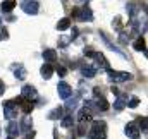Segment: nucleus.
Listing matches in <instances>:
<instances>
[{"label": "nucleus", "mask_w": 148, "mask_h": 139, "mask_svg": "<svg viewBox=\"0 0 148 139\" xmlns=\"http://www.w3.org/2000/svg\"><path fill=\"white\" fill-rule=\"evenodd\" d=\"M71 14H73V17H77V14H79V9H77V7H74Z\"/></svg>", "instance_id": "nucleus-34"}, {"label": "nucleus", "mask_w": 148, "mask_h": 139, "mask_svg": "<svg viewBox=\"0 0 148 139\" xmlns=\"http://www.w3.org/2000/svg\"><path fill=\"white\" fill-rule=\"evenodd\" d=\"M91 119H93V112H91V108L84 106L83 110H79V113H77V120H79V124H88V122H91Z\"/></svg>", "instance_id": "nucleus-8"}, {"label": "nucleus", "mask_w": 148, "mask_h": 139, "mask_svg": "<svg viewBox=\"0 0 148 139\" xmlns=\"http://www.w3.org/2000/svg\"><path fill=\"white\" fill-rule=\"evenodd\" d=\"M107 138V124L103 120H97L91 125L90 131V139H105Z\"/></svg>", "instance_id": "nucleus-1"}, {"label": "nucleus", "mask_w": 148, "mask_h": 139, "mask_svg": "<svg viewBox=\"0 0 148 139\" xmlns=\"http://www.w3.org/2000/svg\"><path fill=\"white\" fill-rule=\"evenodd\" d=\"M31 125H33V120H31V117L29 115H26L24 119H23V122H21V131H24V132H28L29 129H31Z\"/></svg>", "instance_id": "nucleus-18"}, {"label": "nucleus", "mask_w": 148, "mask_h": 139, "mask_svg": "<svg viewBox=\"0 0 148 139\" xmlns=\"http://www.w3.org/2000/svg\"><path fill=\"white\" fill-rule=\"evenodd\" d=\"M40 70H41V77H43V79H50L52 74H53V67H52L50 64H43V67Z\"/></svg>", "instance_id": "nucleus-16"}, {"label": "nucleus", "mask_w": 148, "mask_h": 139, "mask_svg": "<svg viewBox=\"0 0 148 139\" xmlns=\"http://www.w3.org/2000/svg\"><path fill=\"white\" fill-rule=\"evenodd\" d=\"M3 91H5V86H3V82H2V81H0V96H2V95H3Z\"/></svg>", "instance_id": "nucleus-35"}, {"label": "nucleus", "mask_w": 148, "mask_h": 139, "mask_svg": "<svg viewBox=\"0 0 148 139\" xmlns=\"http://www.w3.org/2000/svg\"><path fill=\"white\" fill-rule=\"evenodd\" d=\"M0 7H2V10H3V12H10V10L16 7V2H14V0H5V2H2V5H0Z\"/></svg>", "instance_id": "nucleus-22"}, {"label": "nucleus", "mask_w": 148, "mask_h": 139, "mask_svg": "<svg viewBox=\"0 0 148 139\" xmlns=\"http://www.w3.org/2000/svg\"><path fill=\"white\" fill-rule=\"evenodd\" d=\"M76 105H77V96H69V98H66V108L67 110H74L76 108Z\"/></svg>", "instance_id": "nucleus-24"}, {"label": "nucleus", "mask_w": 148, "mask_h": 139, "mask_svg": "<svg viewBox=\"0 0 148 139\" xmlns=\"http://www.w3.org/2000/svg\"><path fill=\"white\" fill-rule=\"evenodd\" d=\"M0 28H2V17H0Z\"/></svg>", "instance_id": "nucleus-36"}, {"label": "nucleus", "mask_w": 148, "mask_h": 139, "mask_svg": "<svg viewBox=\"0 0 148 139\" xmlns=\"http://www.w3.org/2000/svg\"><path fill=\"white\" fill-rule=\"evenodd\" d=\"M16 105H19V106H21V110H23L26 115H28L29 112H33V102H28V100H24L23 96L16 100Z\"/></svg>", "instance_id": "nucleus-11"}, {"label": "nucleus", "mask_w": 148, "mask_h": 139, "mask_svg": "<svg viewBox=\"0 0 148 139\" xmlns=\"http://www.w3.org/2000/svg\"><path fill=\"white\" fill-rule=\"evenodd\" d=\"M126 105H127V96H126V95H121V96L115 100V103H114V108H115V110H122Z\"/></svg>", "instance_id": "nucleus-17"}, {"label": "nucleus", "mask_w": 148, "mask_h": 139, "mask_svg": "<svg viewBox=\"0 0 148 139\" xmlns=\"http://www.w3.org/2000/svg\"><path fill=\"white\" fill-rule=\"evenodd\" d=\"M19 132H21V129H19V125H17L16 122H10V124L7 125V134H9V138H17Z\"/></svg>", "instance_id": "nucleus-12"}, {"label": "nucleus", "mask_w": 148, "mask_h": 139, "mask_svg": "<svg viewBox=\"0 0 148 139\" xmlns=\"http://www.w3.org/2000/svg\"><path fill=\"white\" fill-rule=\"evenodd\" d=\"M77 134H79V136H84V134H86V131H84V124H79V129H77Z\"/></svg>", "instance_id": "nucleus-32"}, {"label": "nucleus", "mask_w": 148, "mask_h": 139, "mask_svg": "<svg viewBox=\"0 0 148 139\" xmlns=\"http://www.w3.org/2000/svg\"><path fill=\"white\" fill-rule=\"evenodd\" d=\"M69 41H71L69 36H60V38H59V46H60V48H66V46L69 45Z\"/></svg>", "instance_id": "nucleus-27"}, {"label": "nucleus", "mask_w": 148, "mask_h": 139, "mask_svg": "<svg viewBox=\"0 0 148 139\" xmlns=\"http://www.w3.org/2000/svg\"><path fill=\"white\" fill-rule=\"evenodd\" d=\"M129 106H131V108H134V106H138V105H140V100H138V98H131V100H129Z\"/></svg>", "instance_id": "nucleus-30"}, {"label": "nucleus", "mask_w": 148, "mask_h": 139, "mask_svg": "<svg viewBox=\"0 0 148 139\" xmlns=\"http://www.w3.org/2000/svg\"><path fill=\"white\" fill-rule=\"evenodd\" d=\"M93 59L97 60V65H98L100 69H103V70H110V64H109V60L105 59V55H103V53H98V52H97V55H95Z\"/></svg>", "instance_id": "nucleus-10"}, {"label": "nucleus", "mask_w": 148, "mask_h": 139, "mask_svg": "<svg viewBox=\"0 0 148 139\" xmlns=\"http://www.w3.org/2000/svg\"><path fill=\"white\" fill-rule=\"evenodd\" d=\"M97 108H100L102 112H107L109 110V103H107V100L100 95V96H97Z\"/></svg>", "instance_id": "nucleus-21"}, {"label": "nucleus", "mask_w": 148, "mask_h": 139, "mask_svg": "<svg viewBox=\"0 0 148 139\" xmlns=\"http://www.w3.org/2000/svg\"><path fill=\"white\" fill-rule=\"evenodd\" d=\"M79 2H84V0H79Z\"/></svg>", "instance_id": "nucleus-37"}, {"label": "nucleus", "mask_w": 148, "mask_h": 139, "mask_svg": "<svg viewBox=\"0 0 148 139\" xmlns=\"http://www.w3.org/2000/svg\"><path fill=\"white\" fill-rule=\"evenodd\" d=\"M57 93H59V96H60L62 100H66V98H69V96H71L73 89H71V86H69L67 82L60 81V82L57 84Z\"/></svg>", "instance_id": "nucleus-7"}, {"label": "nucleus", "mask_w": 148, "mask_h": 139, "mask_svg": "<svg viewBox=\"0 0 148 139\" xmlns=\"http://www.w3.org/2000/svg\"><path fill=\"white\" fill-rule=\"evenodd\" d=\"M77 19H79V21H84V22H86V21H88V22L93 21V12H91V9H90L88 5H84L83 9H79Z\"/></svg>", "instance_id": "nucleus-9"}, {"label": "nucleus", "mask_w": 148, "mask_h": 139, "mask_svg": "<svg viewBox=\"0 0 148 139\" xmlns=\"http://www.w3.org/2000/svg\"><path fill=\"white\" fill-rule=\"evenodd\" d=\"M109 77L114 82H124V81H129L133 76L129 72H115V70H109Z\"/></svg>", "instance_id": "nucleus-5"}, {"label": "nucleus", "mask_w": 148, "mask_h": 139, "mask_svg": "<svg viewBox=\"0 0 148 139\" xmlns=\"http://www.w3.org/2000/svg\"><path fill=\"white\" fill-rule=\"evenodd\" d=\"M138 127H141V131L147 132V117H141V119H140V125H138Z\"/></svg>", "instance_id": "nucleus-28"}, {"label": "nucleus", "mask_w": 148, "mask_h": 139, "mask_svg": "<svg viewBox=\"0 0 148 139\" xmlns=\"http://www.w3.org/2000/svg\"><path fill=\"white\" fill-rule=\"evenodd\" d=\"M76 36H77V28H73V33H71V36H69V38H71V40H74Z\"/></svg>", "instance_id": "nucleus-33"}, {"label": "nucleus", "mask_w": 148, "mask_h": 139, "mask_svg": "<svg viewBox=\"0 0 148 139\" xmlns=\"http://www.w3.org/2000/svg\"><path fill=\"white\" fill-rule=\"evenodd\" d=\"M69 28H71V19L69 17H64V19H60L57 22V29L59 31H64V29H69Z\"/></svg>", "instance_id": "nucleus-19"}, {"label": "nucleus", "mask_w": 148, "mask_h": 139, "mask_svg": "<svg viewBox=\"0 0 148 139\" xmlns=\"http://www.w3.org/2000/svg\"><path fill=\"white\" fill-rule=\"evenodd\" d=\"M21 96H23L24 100H28V102H36V100H38L36 88H33V86H23Z\"/></svg>", "instance_id": "nucleus-4"}, {"label": "nucleus", "mask_w": 148, "mask_h": 139, "mask_svg": "<svg viewBox=\"0 0 148 139\" xmlns=\"http://www.w3.org/2000/svg\"><path fill=\"white\" fill-rule=\"evenodd\" d=\"M14 76H16L19 81H23V79L26 77V69H24L23 65H14Z\"/></svg>", "instance_id": "nucleus-20"}, {"label": "nucleus", "mask_w": 148, "mask_h": 139, "mask_svg": "<svg viewBox=\"0 0 148 139\" xmlns=\"http://www.w3.org/2000/svg\"><path fill=\"white\" fill-rule=\"evenodd\" d=\"M124 132H126V136H127V138H131V139H138V138H140V127H138L134 122L126 124Z\"/></svg>", "instance_id": "nucleus-6"}, {"label": "nucleus", "mask_w": 148, "mask_h": 139, "mask_svg": "<svg viewBox=\"0 0 148 139\" xmlns=\"http://www.w3.org/2000/svg\"><path fill=\"white\" fill-rule=\"evenodd\" d=\"M7 38H9L7 29H2V28H0V40H7Z\"/></svg>", "instance_id": "nucleus-31"}, {"label": "nucleus", "mask_w": 148, "mask_h": 139, "mask_svg": "<svg viewBox=\"0 0 148 139\" xmlns=\"http://www.w3.org/2000/svg\"><path fill=\"white\" fill-rule=\"evenodd\" d=\"M81 74L84 76V77H95L97 76V67H93V65H84L83 69H81Z\"/></svg>", "instance_id": "nucleus-13"}, {"label": "nucleus", "mask_w": 148, "mask_h": 139, "mask_svg": "<svg viewBox=\"0 0 148 139\" xmlns=\"http://www.w3.org/2000/svg\"><path fill=\"white\" fill-rule=\"evenodd\" d=\"M21 7L29 16H35V14H38V10H40V3H38L36 0H21Z\"/></svg>", "instance_id": "nucleus-2"}, {"label": "nucleus", "mask_w": 148, "mask_h": 139, "mask_svg": "<svg viewBox=\"0 0 148 139\" xmlns=\"http://www.w3.org/2000/svg\"><path fill=\"white\" fill-rule=\"evenodd\" d=\"M127 12H129V17H131V19H134V17H136V14H138V7H136V5H133V3H129V5H127Z\"/></svg>", "instance_id": "nucleus-26"}, {"label": "nucleus", "mask_w": 148, "mask_h": 139, "mask_svg": "<svg viewBox=\"0 0 148 139\" xmlns=\"http://www.w3.org/2000/svg\"><path fill=\"white\" fill-rule=\"evenodd\" d=\"M133 48L136 52H145V38H138L134 43H133Z\"/></svg>", "instance_id": "nucleus-23"}, {"label": "nucleus", "mask_w": 148, "mask_h": 139, "mask_svg": "<svg viewBox=\"0 0 148 139\" xmlns=\"http://www.w3.org/2000/svg\"><path fill=\"white\" fill-rule=\"evenodd\" d=\"M16 115H17V105H16V102H5L3 103V117L12 120Z\"/></svg>", "instance_id": "nucleus-3"}, {"label": "nucleus", "mask_w": 148, "mask_h": 139, "mask_svg": "<svg viewBox=\"0 0 148 139\" xmlns=\"http://www.w3.org/2000/svg\"><path fill=\"white\" fill-rule=\"evenodd\" d=\"M9 139H14V138H9Z\"/></svg>", "instance_id": "nucleus-38"}, {"label": "nucleus", "mask_w": 148, "mask_h": 139, "mask_svg": "<svg viewBox=\"0 0 148 139\" xmlns=\"http://www.w3.org/2000/svg\"><path fill=\"white\" fill-rule=\"evenodd\" d=\"M57 59V52L55 50H52V48H48V50H45L43 52V60L48 64V62H53Z\"/></svg>", "instance_id": "nucleus-14"}, {"label": "nucleus", "mask_w": 148, "mask_h": 139, "mask_svg": "<svg viewBox=\"0 0 148 139\" xmlns=\"http://www.w3.org/2000/svg\"><path fill=\"white\" fill-rule=\"evenodd\" d=\"M62 117H64V108H62V106H57V108H53V110L48 113V119H50V120L62 119Z\"/></svg>", "instance_id": "nucleus-15"}, {"label": "nucleus", "mask_w": 148, "mask_h": 139, "mask_svg": "<svg viewBox=\"0 0 148 139\" xmlns=\"http://www.w3.org/2000/svg\"><path fill=\"white\" fill-rule=\"evenodd\" d=\"M55 70H57V74H59L60 77H64V76L67 74V69H66V67H62V65H59V67H57Z\"/></svg>", "instance_id": "nucleus-29"}, {"label": "nucleus", "mask_w": 148, "mask_h": 139, "mask_svg": "<svg viewBox=\"0 0 148 139\" xmlns=\"http://www.w3.org/2000/svg\"><path fill=\"white\" fill-rule=\"evenodd\" d=\"M73 124H74L73 115H66V117H62V122H60V125H62V127H66V129H67V127H71Z\"/></svg>", "instance_id": "nucleus-25"}]
</instances>
